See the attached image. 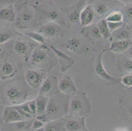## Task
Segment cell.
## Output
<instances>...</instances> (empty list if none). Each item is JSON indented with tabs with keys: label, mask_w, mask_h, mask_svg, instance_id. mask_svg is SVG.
Here are the masks:
<instances>
[{
	"label": "cell",
	"mask_w": 132,
	"mask_h": 131,
	"mask_svg": "<svg viewBox=\"0 0 132 131\" xmlns=\"http://www.w3.org/2000/svg\"><path fill=\"white\" fill-rule=\"evenodd\" d=\"M64 48L68 52L70 53H76L78 52L80 50V47L81 46L80 40L78 38L73 37V38L68 39L66 41L64 44Z\"/></svg>",
	"instance_id": "obj_28"
},
{
	"label": "cell",
	"mask_w": 132,
	"mask_h": 131,
	"mask_svg": "<svg viewBox=\"0 0 132 131\" xmlns=\"http://www.w3.org/2000/svg\"><path fill=\"white\" fill-rule=\"evenodd\" d=\"M92 113V106L87 93L78 91L69 98L68 115L87 118Z\"/></svg>",
	"instance_id": "obj_2"
},
{
	"label": "cell",
	"mask_w": 132,
	"mask_h": 131,
	"mask_svg": "<svg viewBox=\"0 0 132 131\" xmlns=\"http://www.w3.org/2000/svg\"><path fill=\"white\" fill-rule=\"evenodd\" d=\"M97 27L99 29V32L101 36L102 37L103 39H110V36H111V32L109 30V28L108 27L107 22L105 20V19H101L99 21L97 22Z\"/></svg>",
	"instance_id": "obj_29"
},
{
	"label": "cell",
	"mask_w": 132,
	"mask_h": 131,
	"mask_svg": "<svg viewBox=\"0 0 132 131\" xmlns=\"http://www.w3.org/2000/svg\"><path fill=\"white\" fill-rule=\"evenodd\" d=\"M119 113L126 117L127 121L131 123V98L127 100L124 97H121L118 102Z\"/></svg>",
	"instance_id": "obj_20"
},
{
	"label": "cell",
	"mask_w": 132,
	"mask_h": 131,
	"mask_svg": "<svg viewBox=\"0 0 132 131\" xmlns=\"http://www.w3.org/2000/svg\"><path fill=\"white\" fill-rule=\"evenodd\" d=\"M112 131H129V129L126 127H122V126L120 127H120H114Z\"/></svg>",
	"instance_id": "obj_39"
},
{
	"label": "cell",
	"mask_w": 132,
	"mask_h": 131,
	"mask_svg": "<svg viewBox=\"0 0 132 131\" xmlns=\"http://www.w3.org/2000/svg\"><path fill=\"white\" fill-rule=\"evenodd\" d=\"M17 72L14 63L9 60H5L0 64V77L5 80L14 77Z\"/></svg>",
	"instance_id": "obj_18"
},
{
	"label": "cell",
	"mask_w": 132,
	"mask_h": 131,
	"mask_svg": "<svg viewBox=\"0 0 132 131\" xmlns=\"http://www.w3.org/2000/svg\"><path fill=\"white\" fill-rule=\"evenodd\" d=\"M1 50H2V49H0V52H1Z\"/></svg>",
	"instance_id": "obj_42"
},
{
	"label": "cell",
	"mask_w": 132,
	"mask_h": 131,
	"mask_svg": "<svg viewBox=\"0 0 132 131\" xmlns=\"http://www.w3.org/2000/svg\"><path fill=\"white\" fill-rule=\"evenodd\" d=\"M70 97L60 92L49 98L45 114L48 121L61 119L68 115Z\"/></svg>",
	"instance_id": "obj_1"
},
{
	"label": "cell",
	"mask_w": 132,
	"mask_h": 131,
	"mask_svg": "<svg viewBox=\"0 0 132 131\" xmlns=\"http://www.w3.org/2000/svg\"><path fill=\"white\" fill-rule=\"evenodd\" d=\"M45 124L42 122L39 121V120L36 119H33L32 121V125H31V131L34 130L39 129L40 128H42L44 127Z\"/></svg>",
	"instance_id": "obj_36"
},
{
	"label": "cell",
	"mask_w": 132,
	"mask_h": 131,
	"mask_svg": "<svg viewBox=\"0 0 132 131\" xmlns=\"http://www.w3.org/2000/svg\"><path fill=\"white\" fill-rule=\"evenodd\" d=\"M44 131H66L64 118L47 123L44 125Z\"/></svg>",
	"instance_id": "obj_25"
},
{
	"label": "cell",
	"mask_w": 132,
	"mask_h": 131,
	"mask_svg": "<svg viewBox=\"0 0 132 131\" xmlns=\"http://www.w3.org/2000/svg\"><path fill=\"white\" fill-rule=\"evenodd\" d=\"M123 22H120V23H110V22H107L108 27H109V30H110L111 33L114 32L115 30H116L120 27H121L123 25Z\"/></svg>",
	"instance_id": "obj_37"
},
{
	"label": "cell",
	"mask_w": 132,
	"mask_h": 131,
	"mask_svg": "<svg viewBox=\"0 0 132 131\" xmlns=\"http://www.w3.org/2000/svg\"><path fill=\"white\" fill-rule=\"evenodd\" d=\"M15 1H0V24L8 26L15 21Z\"/></svg>",
	"instance_id": "obj_8"
},
{
	"label": "cell",
	"mask_w": 132,
	"mask_h": 131,
	"mask_svg": "<svg viewBox=\"0 0 132 131\" xmlns=\"http://www.w3.org/2000/svg\"><path fill=\"white\" fill-rule=\"evenodd\" d=\"M56 89L58 91L57 78L55 76H47L39 89V92L38 94L50 98L58 92Z\"/></svg>",
	"instance_id": "obj_14"
},
{
	"label": "cell",
	"mask_w": 132,
	"mask_h": 131,
	"mask_svg": "<svg viewBox=\"0 0 132 131\" xmlns=\"http://www.w3.org/2000/svg\"><path fill=\"white\" fill-rule=\"evenodd\" d=\"M48 47L50 48L53 52L57 55V57L59 58V59L61 60V62H62V69L64 68V65H67V68H70L73 66L74 63V59H73L72 58L68 56L64 53L62 52L61 50H59L57 48L55 47L53 45H48Z\"/></svg>",
	"instance_id": "obj_23"
},
{
	"label": "cell",
	"mask_w": 132,
	"mask_h": 131,
	"mask_svg": "<svg viewBox=\"0 0 132 131\" xmlns=\"http://www.w3.org/2000/svg\"><path fill=\"white\" fill-rule=\"evenodd\" d=\"M47 77V72L43 69H28L24 74L26 83L33 89H39Z\"/></svg>",
	"instance_id": "obj_7"
},
{
	"label": "cell",
	"mask_w": 132,
	"mask_h": 131,
	"mask_svg": "<svg viewBox=\"0 0 132 131\" xmlns=\"http://www.w3.org/2000/svg\"><path fill=\"white\" fill-rule=\"evenodd\" d=\"M117 66L120 68L121 72H124L125 74H131L132 71V61L128 56H123L122 58L118 57Z\"/></svg>",
	"instance_id": "obj_26"
},
{
	"label": "cell",
	"mask_w": 132,
	"mask_h": 131,
	"mask_svg": "<svg viewBox=\"0 0 132 131\" xmlns=\"http://www.w3.org/2000/svg\"><path fill=\"white\" fill-rule=\"evenodd\" d=\"M111 41L118 40H131V25L123 23L121 27L111 33Z\"/></svg>",
	"instance_id": "obj_16"
},
{
	"label": "cell",
	"mask_w": 132,
	"mask_h": 131,
	"mask_svg": "<svg viewBox=\"0 0 132 131\" xmlns=\"http://www.w3.org/2000/svg\"><path fill=\"white\" fill-rule=\"evenodd\" d=\"M81 33L84 34L87 38H89L91 40L99 41L103 39L99 33L97 23L92 24L89 26L84 27L81 30Z\"/></svg>",
	"instance_id": "obj_22"
},
{
	"label": "cell",
	"mask_w": 132,
	"mask_h": 131,
	"mask_svg": "<svg viewBox=\"0 0 132 131\" xmlns=\"http://www.w3.org/2000/svg\"><path fill=\"white\" fill-rule=\"evenodd\" d=\"M87 131H89V130H87Z\"/></svg>",
	"instance_id": "obj_45"
},
{
	"label": "cell",
	"mask_w": 132,
	"mask_h": 131,
	"mask_svg": "<svg viewBox=\"0 0 132 131\" xmlns=\"http://www.w3.org/2000/svg\"><path fill=\"white\" fill-rule=\"evenodd\" d=\"M131 40L112 41L108 50L115 54H122L131 47Z\"/></svg>",
	"instance_id": "obj_21"
},
{
	"label": "cell",
	"mask_w": 132,
	"mask_h": 131,
	"mask_svg": "<svg viewBox=\"0 0 132 131\" xmlns=\"http://www.w3.org/2000/svg\"><path fill=\"white\" fill-rule=\"evenodd\" d=\"M22 36H25L26 38L32 39L36 43H38L39 45H47L45 42V39L43 37L40 33L36 31H28L22 33Z\"/></svg>",
	"instance_id": "obj_31"
},
{
	"label": "cell",
	"mask_w": 132,
	"mask_h": 131,
	"mask_svg": "<svg viewBox=\"0 0 132 131\" xmlns=\"http://www.w3.org/2000/svg\"><path fill=\"white\" fill-rule=\"evenodd\" d=\"M106 22L110 23H120L123 22V16L122 11L114 10L110 12L107 16L105 17Z\"/></svg>",
	"instance_id": "obj_30"
},
{
	"label": "cell",
	"mask_w": 132,
	"mask_h": 131,
	"mask_svg": "<svg viewBox=\"0 0 132 131\" xmlns=\"http://www.w3.org/2000/svg\"><path fill=\"white\" fill-rule=\"evenodd\" d=\"M57 89L59 92L68 97L73 95L78 91L73 78L68 74L62 75L59 79L57 81Z\"/></svg>",
	"instance_id": "obj_11"
},
{
	"label": "cell",
	"mask_w": 132,
	"mask_h": 131,
	"mask_svg": "<svg viewBox=\"0 0 132 131\" xmlns=\"http://www.w3.org/2000/svg\"><path fill=\"white\" fill-rule=\"evenodd\" d=\"M122 86L126 89H131L132 87V75L130 74H124L120 79V82Z\"/></svg>",
	"instance_id": "obj_33"
},
{
	"label": "cell",
	"mask_w": 132,
	"mask_h": 131,
	"mask_svg": "<svg viewBox=\"0 0 132 131\" xmlns=\"http://www.w3.org/2000/svg\"><path fill=\"white\" fill-rule=\"evenodd\" d=\"M96 131H102V130H96Z\"/></svg>",
	"instance_id": "obj_43"
},
{
	"label": "cell",
	"mask_w": 132,
	"mask_h": 131,
	"mask_svg": "<svg viewBox=\"0 0 132 131\" xmlns=\"http://www.w3.org/2000/svg\"><path fill=\"white\" fill-rule=\"evenodd\" d=\"M0 131H1V129H0Z\"/></svg>",
	"instance_id": "obj_44"
},
{
	"label": "cell",
	"mask_w": 132,
	"mask_h": 131,
	"mask_svg": "<svg viewBox=\"0 0 132 131\" xmlns=\"http://www.w3.org/2000/svg\"><path fill=\"white\" fill-rule=\"evenodd\" d=\"M2 120L6 124H10L25 120L19 113L14 106L5 107L2 113Z\"/></svg>",
	"instance_id": "obj_15"
},
{
	"label": "cell",
	"mask_w": 132,
	"mask_h": 131,
	"mask_svg": "<svg viewBox=\"0 0 132 131\" xmlns=\"http://www.w3.org/2000/svg\"><path fill=\"white\" fill-rule=\"evenodd\" d=\"M93 3H91L95 14H97L99 17H103L105 16H107L110 11V7H109L106 3L103 2H92Z\"/></svg>",
	"instance_id": "obj_24"
},
{
	"label": "cell",
	"mask_w": 132,
	"mask_h": 131,
	"mask_svg": "<svg viewBox=\"0 0 132 131\" xmlns=\"http://www.w3.org/2000/svg\"><path fill=\"white\" fill-rule=\"evenodd\" d=\"M105 51H106V50H102L101 52L95 58L94 62V72L97 76L106 81V82L109 83L110 85H117L118 83L120 82V79L114 77L110 75L106 72V69L104 67V65L103 64V56Z\"/></svg>",
	"instance_id": "obj_9"
},
{
	"label": "cell",
	"mask_w": 132,
	"mask_h": 131,
	"mask_svg": "<svg viewBox=\"0 0 132 131\" xmlns=\"http://www.w3.org/2000/svg\"><path fill=\"white\" fill-rule=\"evenodd\" d=\"M123 13V19L126 16L127 19V20L129 21V24H131V18H132V7H131V2L126 4L125 6L123 11H122Z\"/></svg>",
	"instance_id": "obj_34"
},
{
	"label": "cell",
	"mask_w": 132,
	"mask_h": 131,
	"mask_svg": "<svg viewBox=\"0 0 132 131\" xmlns=\"http://www.w3.org/2000/svg\"><path fill=\"white\" fill-rule=\"evenodd\" d=\"M28 104V107L30 108L31 113H32V115H33L34 118H35L36 115V101L35 98H33L32 100L27 101Z\"/></svg>",
	"instance_id": "obj_35"
},
{
	"label": "cell",
	"mask_w": 132,
	"mask_h": 131,
	"mask_svg": "<svg viewBox=\"0 0 132 131\" xmlns=\"http://www.w3.org/2000/svg\"><path fill=\"white\" fill-rule=\"evenodd\" d=\"M5 97L12 106H18L28 101L30 94L28 91L19 88L18 86L8 85L5 88Z\"/></svg>",
	"instance_id": "obj_4"
},
{
	"label": "cell",
	"mask_w": 132,
	"mask_h": 131,
	"mask_svg": "<svg viewBox=\"0 0 132 131\" xmlns=\"http://www.w3.org/2000/svg\"><path fill=\"white\" fill-rule=\"evenodd\" d=\"M51 50L47 44L36 45L30 55L31 64L33 66H36L48 63L51 58Z\"/></svg>",
	"instance_id": "obj_6"
},
{
	"label": "cell",
	"mask_w": 132,
	"mask_h": 131,
	"mask_svg": "<svg viewBox=\"0 0 132 131\" xmlns=\"http://www.w3.org/2000/svg\"><path fill=\"white\" fill-rule=\"evenodd\" d=\"M2 87H3V86H2V83L0 82V93H1V92H2Z\"/></svg>",
	"instance_id": "obj_41"
},
{
	"label": "cell",
	"mask_w": 132,
	"mask_h": 131,
	"mask_svg": "<svg viewBox=\"0 0 132 131\" xmlns=\"http://www.w3.org/2000/svg\"><path fill=\"white\" fill-rule=\"evenodd\" d=\"M44 38L52 39L62 36V28L56 22H48L38 27V31Z\"/></svg>",
	"instance_id": "obj_12"
},
{
	"label": "cell",
	"mask_w": 132,
	"mask_h": 131,
	"mask_svg": "<svg viewBox=\"0 0 132 131\" xmlns=\"http://www.w3.org/2000/svg\"><path fill=\"white\" fill-rule=\"evenodd\" d=\"M27 2L21 3L17 16L15 18V25L20 30H25L29 27L35 14V10L32 4L28 5Z\"/></svg>",
	"instance_id": "obj_5"
},
{
	"label": "cell",
	"mask_w": 132,
	"mask_h": 131,
	"mask_svg": "<svg viewBox=\"0 0 132 131\" xmlns=\"http://www.w3.org/2000/svg\"><path fill=\"white\" fill-rule=\"evenodd\" d=\"M66 131H87L86 118L67 115L64 117Z\"/></svg>",
	"instance_id": "obj_13"
},
{
	"label": "cell",
	"mask_w": 132,
	"mask_h": 131,
	"mask_svg": "<svg viewBox=\"0 0 132 131\" xmlns=\"http://www.w3.org/2000/svg\"><path fill=\"white\" fill-rule=\"evenodd\" d=\"M32 5L35 11L38 13L39 20L45 22V24L56 22L61 26V15L63 13L61 8H58L55 3L53 2L50 3H39L36 2Z\"/></svg>",
	"instance_id": "obj_3"
},
{
	"label": "cell",
	"mask_w": 132,
	"mask_h": 131,
	"mask_svg": "<svg viewBox=\"0 0 132 131\" xmlns=\"http://www.w3.org/2000/svg\"><path fill=\"white\" fill-rule=\"evenodd\" d=\"M15 35V32L11 29L5 26V28L0 30V45H3L4 43L9 41Z\"/></svg>",
	"instance_id": "obj_32"
},
{
	"label": "cell",
	"mask_w": 132,
	"mask_h": 131,
	"mask_svg": "<svg viewBox=\"0 0 132 131\" xmlns=\"http://www.w3.org/2000/svg\"><path fill=\"white\" fill-rule=\"evenodd\" d=\"M86 1H78L71 5L61 9L62 13L66 14L67 20L70 24H80V15L82 9L87 4Z\"/></svg>",
	"instance_id": "obj_10"
},
{
	"label": "cell",
	"mask_w": 132,
	"mask_h": 131,
	"mask_svg": "<svg viewBox=\"0 0 132 131\" xmlns=\"http://www.w3.org/2000/svg\"><path fill=\"white\" fill-rule=\"evenodd\" d=\"M95 14L93 11V7L90 2H89L80 13V25L83 27H86L92 24L95 20Z\"/></svg>",
	"instance_id": "obj_17"
},
{
	"label": "cell",
	"mask_w": 132,
	"mask_h": 131,
	"mask_svg": "<svg viewBox=\"0 0 132 131\" xmlns=\"http://www.w3.org/2000/svg\"><path fill=\"white\" fill-rule=\"evenodd\" d=\"M35 119L39 120V121L42 122L43 123H44L45 125L47 123L49 122L47 117V116H46V114L45 113L40 114V115H37L35 117Z\"/></svg>",
	"instance_id": "obj_38"
},
{
	"label": "cell",
	"mask_w": 132,
	"mask_h": 131,
	"mask_svg": "<svg viewBox=\"0 0 132 131\" xmlns=\"http://www.w3.org/2000/svg\"><path fill=\"white\" fill-rule=\"evenodd\" d=\"M33 43H31L30 42L17 39L14 43L13 50L17 55L22 56V57H24L26 60L28 57L29 56L30 54L31 55L32 53L31 45Z\"/></svg>",
	"instance_id": "obj_19"
},
{
	"label": "cell",
	"mask_w": 132,
	"mask_h": 131,
	"mask_svg": "<svg viewBox=\"0 0 132 131\" xmlns=\"http://www.w3.org/2000/svg\"><path fill=\"white\" fill-rule=\"evenodd\" d=\"M34 98H35L36 105V115L45 113L49 98L38 94Z\"/></svg>",
	"instance_id": "obj_27"
},
{
	"label": "cell",
	"mask_w": 132,
	"mask_h": 131,
	"mask_svg": "<svg viewBox=\"0 0 132 131\" xmlns=\"http://www.w3.org/2000/svg\"><path fill=\"white\" fill-rule=\"evenodd\" d=\"M32 131H44V127H42V128H39V129L34 130H32Z\"/></svg>",
	"instance_id": "obj_40"
}]
</instances>
